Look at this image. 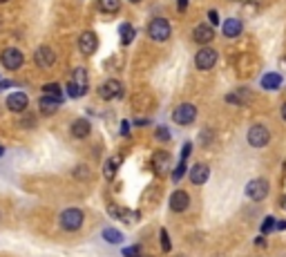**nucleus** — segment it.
<instances>
[{
	"mask_svg": "<svg viewBox=\"0 0 286 257\" xmlns=\"http://www.w3.org/2000/svg\"><path fill=\"white\" fill-rule=\"evenodd\" d=\"M87 72H85L83 67H76L74 74H72V81L70 85H67V94L72 96V99H80V96H85V92H87Z\"/></svg>",
	"mask_w": 286,
	"mask_h": 257,
	"instance_id": "f257e3e1",
	"label": "nucleus"
},
{
	"mask_svg": "<svg viewBox=\"0 0 286 257\" xmlns=\"http://www.w3.org/2000/svg\"><path fill=\"white\" fill-rule=\"evenodd\" d=\"M170 34H172V27H170V23L165 18H152L150 23H147V36H150L152 41L163 43L170 38Z\"/></svg>",
	"mask_w": 286,
	"mask_h": 257,
	"instance_id": "f03ea898",
	"label": "nucleus"
},
{
	"mask_svg": "<svg viewBox=\"0 0 286 257\" xmlns=\"http://www.w3.org/2000/svg\"><path fill=\"white\" fill-rule=\"evenodd\" d=\"M83 210L80 208H67V210L61 212V228L67 230V233H74L83 226Z\"/></svg>",
	"mask_w": 286,
	"mask_h": 257,
	"instance_id": "7ed1b4c3",
	"label": "nucleus"
},
{
	"mask_svg": "<svg viewBox=\"0 0 286 257\" xmlns=\"http://www.w3.org/2000/svg\"><path fill=\"white\" fill-rule=\"evenodd\" d=\"M246 139H248V143L253 145V148H264V145H268V141H271V130H268L266 126H262V123H255V126H250Z\"/></svg>",
	"mask_w": 286,
	"mask_h": 257,
	"instance_id": "20e7f679",
	"label": "nucleus"
},
{
	"mask_svg": "<svg viewBox=\"0 0 286 257\" xmlns=\"http://www.w3.org/2000/svg\"><path fill=\"white\" fill-rule=\"evenodd\" d=\"M268 190H271L268 181L262 179V177H257V179L246 184V197L253 199V201H264V199L268 197Z\"/></svg>",
	"mask_w": 286,
	"mask_h": 257,
	"instance_id": "39448f33",
	"label": "nucleus"
},
{
	"mask_svg": "<svg viewBox=\"0 0 286 257\" xmlns=\"http://www.w3.org/2000/svg\"><path fill=\"white\" fill-rule=\"evenodd\" d=\"M195 119H197V108L192 103H181L179 108H174V112H172V121L177 123V126H190Z\"/></svg>",
	"mask_w": 286,
	"mask_h": 257,
	"instance_id": "423d86ee",
	"label": "nucleus"
},
{
	"mask_svg": "<svg viewBox=\"0 0 286 257\" xmlns=\"http://www.w3.org/2000/svg\"><path fill=\"white\" fill-rule=\"evenodd\" d=\"M195 65H197V69H201V72L213 69L214 65H217V52H214L213 47H201L195 56Z\"/></svg>",
	"mask_w": 286,
	"mask_h": 257,
	"instance_id": "0eeeda50",
	"label": "nucleus"
},
{
	"mask_svg": "<svg viewBox=\"0 0 286 257\" xmlns=\"http://www.w3.org/2000/svg\"><path fill=\"white\" fill-rule=\"evenodd\" d=\"M98 96L105 101L121 99V96H123V85H121L116 78H107V81L101 83V87H98Z\"/></svg>",
	"mask_w": 286,
	"mask_h": 257,
	"instance_id": "6e6552de",
	"label": "nucleus"
},
{
	"mask_svg": "<svg viewBox=\"0 0 286 257\" xmlns=\"http://www.w3.org/2000/svg\"><path fill=\"white\" fill-rule=\"evenodd\" d=\"M0 59H2V65L7 69H20L22 67V63H25V56H22V52L20 50H16V47H7V50L2 52V56H0Z\"/></svg>",
	"mask_w": 286,
	"mask_h": 257,
	"instance_id": "1a4fd4ad",
	"label": "nucleus"
},
{
	"mask_svg": "<svg viewBox=\"0 0 286 257\" xmlns=\"http://www.w3.org/2000/svg\"><path fill=\"white\" fill-rule=\"evenodd\" d=\"M34 61H36V65H40L43 69H47V67H52V65L56 63V54H54L52 47L40 45L38 50L34 52Z\"/></svg>",
	"mask_w": 286,
	"mask_h": 257,
	"instance_id": "9d476101",
	"label": "nucleus"
},
{
	"mask_svg": "<svg viewBox=\"0 0 286 257\" xmlns=\"http://www.w3.org/2000/svg\"><path fill=\"white\" fill-rule=\"evenodd\" d=\"M188 206H190V197H188L186 190H174V193L170 194V210L183 212V210H188Z\"/></svg>",
	"mask_w": 286,
	"mask_h": 257,
	"instance_id": "9b49d317",
	"label": "nucleus"
},
{
	"mask_svg": "<svg viewBox=\"0 0 286 257\" xmlns=\"http://www.w3.org/2000/svg\"><path fill=\"white\" fill-rule=\"evenodd\" d=\"M78 47H80V52H83L85 56L94 54V52H96V47H98L96 34H94V32H83V34H80V38H78Z\"/></svg>",
	"mask_w": 286,
	"mask_h": 257,
	"instance_id": "f8f14e48",
	"label": "nucleus"
},
{
	"mask_svg": "<svg viewBox=\"0 0 286 257\" xmlns=\"http://www.w3.org/2000/svg\"><path fill=\"white\" fill-rule=\"evenodd\" d=\"M107 210H110L112 217H116V219L125 221V224H134V221L139 219V212L128 210V208H121V206H116V203H110V206H107Z\"/></svg>",
	"mask_w": 286,
	"mask_h": 257,
	"instance_id": "ddd939ff",
	"label": "nucleus"
},
{
	"mask_svg": "<svg viewBox=\"0 0 286 257\" xmlns=\"http://www.w3.org/2000/svg\"><path fill=\"white\" fill-rule=\"evenodd\" d=\"M27 105H29V99H27V94H22V92H13V94L7 96V108L11 110V112H25Z\"/></svg>",
	"mask_w": 286,
	"mask_h": 257,
	"instance_id": "4468645a",
	"label": "nucleus"
},
{
	"mask_svg": "<svg viewBox=\"0 0 286 257\" xmlns=\"http://www.w3.org/2000/svg\"><path fill=\"white\" fill-rule=\"evenodd\" d=\"M192 38H195L199 45H208V43L214 38V29L210 27V25L201 23V25H197V27H195V32H192Z\"/></svg>",
	"mask_w": 286,
	"mask_h": 257,
	"instance_id": "2eb2a0df",
	"label": "nucleus"
},
{
	"mask_svg": "<svg viewBox=\"0 0 286 257\" xmlns=\"http://www.w3.org/2000/svg\"><path fill=\"white\" fill-rule=\"evenodd\" d=\"M208 177H210V168L206 166V163H195V166L190 168V181L195 186L206 184V181H208Z\"/></svg>",
	"mask_w": 286,
	"mask_h": 257,
	"instance_id": "dca6fc26",
	"label": "nucleus"
},
{
	"mask_svg": "<svg viewBox=\"0 0 286 257\" xmlns=\"http://www.w3.org/2000/svg\"><path fill=\"white\" fill-rule=\"evenodd\" d=\"M152 168H154L156 175H165V172L170 170V154L168 152H154V157H152Z\"/></svg>",
	"mask_w": 286,
	"mask_h": 257,
	"instance_id": "f3484780",
	"label": "nucleus"
},
{
	"mask_svg": "<svg viewBox=\"0 0 286 257\" xmlns=\"http://www.w3.org/2000/svg\"><path fill=\"white\" fill-rule=\"evenodd\" d=\"M89 132H92V126H89L87 119H76L72 123V136L74 139H87Z\"/></svg>",
	"mask_w": 286,
	"mask_h": 257,
	"instance_id": "a211bd4d",
	"label": "nucleus"
},
{
	"mask_svg": "<svg viewBox=\"0 0 286 257\" xmlns=\"http://www.w3.org/2000/svg\"><path fill=\"white\" fill-rule=\"evenodd\" d=\"M241 29H244V25H241L239 18H228V20H223V25H221L223 36H228V38H237L241 34Z\"/></svg>",
	"mask_w": 286,
	"mask_h": 257,
	"instance_id": "6ab92c4d",
	"label": "nucleus"
},
{
	"mask_svg": "<svg viewBox=\"0 0 286 257\" xmlns=\"http://www.w3.org/2000/svg\"><path fill=\"white\" fill-rule=\"evenodd\" d=\"M38 108H40V112L43 114H54L58 108H61V99H56V96H40V101H38Z\"/></svg>",
	"mask_w": 286,
	"mask_h": 257,
	"instance_id": "aec40b11",
	"label": "nucleus"
},
{
	"mask_svg": "<svg viewBox=\"0 0 286 257\" xmlns=\"http://www.w3.org/2000/svg\"><path fill=\"white\" fill-rule=\"evenodd\" d=\"M259 83H262V87H264V90H268V92L280 90V87H282V76L277 72H268V74H264Z\"/></svg>",
	"mask_w": 286,
	"mask_h": 257,
	"instance_id": "412c9836",
	"label": "nucleus"
},
{
	"mask_svg": "<svg viewBox=\"0 0 286 257\" xmlns=\"http://www.w3.org/2000/svg\"><path fill=\"white\" fill-rule=\"evenodd\" d=\"M121 161H123V157H121V154H114V157L107 159L105 166H103V175H105V179H112V177L116 175V170H119Z\"/></svg>",
	"mask_w": 286,
	"mask_h": 257,
	"instance_id": "4be33fe9",
	"label": "nucleus"
},
{
	"mask_svg": "<svg viewBox=\"0 0 286 257\" xmlns=\"http://www.w3.org/2000/svg\"><path fill=\"white\" fill-rule=\"evenodd\" d=\"M98 11L116 14V11H121V0H98Z\"/></svg>",
	"mask_w": 286,
	"mask_h": 257,
	"instance_id": "5701e85b",
	"label": "nucleus"
},
{
	"mask_svg": "<svg viewBox=\"0 0 286 257\" xmlns=\"http://www.w3.org/2000/svg\"><path fill=\"white\" fill-rule=\"evenodd\" d=\"M103 239H105L107 244H121L123 242V233H119L116 228H105L103 230Z\"/></svg>",
	"mask_w": 286,
	"mask_h": 257,
	"instance_id": "b1692460",
	"label": "nucleus"
},
{
	"mask_svg": "<svg viewBox=\"0 0 286 257\" xmlns=\"http://www.w3.org/2000/svg\"><path fill=\"white\" fill-rule=\"evenodd\" d=\"M134 41V27L130 23H123L121 25V43L123 45H130Z\"/></svg>",
	"mask_w": 286,
	"mask_h": 257,
	"instance_id": "393cba45",
	"label": "nucleus"
},
{
	"mask_svg": "<svg viewBox=\"0 0 286 257\" xmlns=\"http://www.w3.org/2000/svg\"><path fill=\"white\" fill-rule=\"evenodd\" d=\"M43 92L47 96H56V99H61V87H58V83H47V85L43 87Z\"/></svg>",
	"mask_w": 286,
	"mask_h": 257,
	"instance_id": "a878e982",
	"label": "nucleus"
},
{
	"mask_svg": "<svg viewBox=\"0 0 286 257\" xmlns=\"http://www.w3.org/2000/svg\"><path fill=\"white\" fill-rule=\"evenodd\" d=\"M275 228H277L275 217H266V219L262 221V233H264V235H268L271 230H275Z\"/></svg>",
	"mask_w": 286,
	"mask_h": 257,
	"instance_id": "bb28decb",
	"label": "nucleus"
},
{
	"mask_svg": "<svg viewBox=\"0 0 286 257\" xmlns=\"http://www.w3.org/2000/svg\"><path fill=\"white\" fill-rule=\"evenodd\" d=\"M159 239H161V248H163V253H170V248H172V244H170L168 230H165V228H161V233H159Z\"/></svg>",
	"mask_w": 286,
	"mask_h": 257,
	"instance_id": "cd10ccee",
	"label": "nucleus"
},
{
	"mask_svg": "<svg viewBox=\"0 0 286 257\" xmlns=\"http://www.w3.org/2000/svg\"><path fill=\"white\" fill-rule=\"evenodd\" d=\"M183 175H186V161H181L177 168H174V172H172V181H174V184H177V181L181 179Z\"/></svg>",
	"mask_w": 286,
	"mask_h": 257,
	"instance_id": "c85d7f7f",
	"label": "nucleus"
},
{
	"mask_svg": "<svg viewBox=\"0 0 286 257\" xmlns=\"http://www.w3.org/2000/svg\"><path fill=\"white\" fill-rule=\"evenodd\" d=\"M123 257H141V246H128V248H123Z\"/></svg>",
	"mask_w": 286,
	"mask_h": 257,
	"instance_id": "c756f323",
	"label": "nucleus"
},
{
	"mask_svg": "<svg viewBox=\"0 0 286 257\" xmlns=\"http://www.w3.org/2000/svg\"><path fill=\"white\" fill-rule=\"evenodd\" d=\"M156 139H159V141H170V130H168V128H163V126L156 128Z\"/></svg>",
	"mask_w": 286,
	"mask_h": 257,
	"instance_id": "7c9ffc66",
	"label": "nucleus"
},
{
	"mask_svg": "<svg viewBox=\"0 0 286 257\" xmlns=\"http://www.w3.org/2000/svg\"><path fill=\"white\" fill-rule=\"evenodd\" d=\"M74 177H76V179H87V168H85V166H78V168H76V170H74Z\"/></svg>",
	"mask_w": 286,
	"mask_h": 257,
	"instance_id": "2f4dec72",
	"label": "nucleus"
},
{
	"mask_svg": "<svg viewBox=\"0 0 286 257\" xmlns=\"http://www.w3.org/2000/svg\"><path fill=\"white\" fill-rule=\"evenodd\" d=\"M192 152V143H183V150H181V161H186Z\"/></svg>",
	"mask_w": 286,
	"mask_h": 257,
	"instance_id": "473e14b6",
	"label": "nucleus"
},
{
	"mask_svg": "<svg viewBox=\"0 0 286 257\" xmlns=\"http://www.w3.org/2000/svg\"><path fill=\"white\" fill-rule=\"evenodd\" d=\"M208 18H210V23H213V25H217V23H219V14H217V9H210V11H208Z\"/></svg>",
	"mask_w": 286,
	"mask_h": 257,
	"instance_id": "72a5a7b5",
	"label": "nucleus"
},
{
	"mask_svg": "<svg viewBox=\"0 0 286 257\" xmlns=\"http://www.w3.org/2000/svg\"><path fill=\"white\" fill-rule=\"evenodd\" d=\"M121 134H123V136H128L130 134V126H128V123H121Z\"/></svg>",
	"mask_w": 286,
	"mask_h": 257,
	"instance_id": "f704fd0d",
	"label": "nucleus"
},
{
	"mask_svg": "<svg viewBox=\"0 0 286 257\" xmlns=\"http://www.w3.org/2000/svg\"><path fill=\"white\" fill-rule=\"evenodd\" d=\"M177 7H179V11H186L188 0H177Z\"/></svg>",
	"mask_w": 286,
	"mask_h": 257,
	"instance_id": "c9c22d12",
	"label": "nucleus"
},
{
	"mask_svg": "<svg viewBox=\"0 0 286 257\" xmlns=\"http://www.w3.org/2000/svg\"><path fill=\"white\" fill-rule=\"evenodd\" d=\"M255 246L264 248V246H266V239H264V237H257V239H255Z\"/></svg>",
	"mask_w": 286,
	"mask_h": 257,
	"instance_id": "e433bc0d",
	"label": "nucleus"
},
{
	"mask_svg": "<svg viewBox=\"0 0 286 257\" xmlns=\"http://www.w3.org/2000/svg\"><path fill=\"white\" fill-rule=\"evenodd\" d=\"M277 230H286V221H284V219L277 221Z\"/></svg>",
	"mask_w": 286,
	"mask_h": 257,
	"instance_id": "4c0bfd02",
	"label": "nucleus"
},
{
	"mask_svg": "<svg viewBox=\"0 0 286 257\" xmlns=\"http://www.w3.org/2000/svg\"><path fill=\"white\" fill-rule=\"evenodd\" d=\"M282 119H284V121H286V103L282 105Z\"/></svg>",
	"mask_w": 286,
	"mask_h": 257,
	"instance_id": "58836bf2",
	"label": "nucleus"
},
{
	"mask_svg": "<svg viewBox=\"0 0 286 257\" xmlns=\"http://www.w3.org/2000/svg\"><path fill=\"white\" fill-rule=\"evenodd\" d=\"M282 208L286 210V194H284V199H282Z\"/></svg>",
	"mask_w": 286,
	"mask_h": 257,
	"instance_id": "ea45409f",
	"label": "nucleus"
},
{
	"mask_svg": "<svg viewBox=\"0 0 286 257\" xmlns=\"http://www.w3.org/2000/svg\"><path fill=\"white\" fill-rule=\"evenodd\" d=\"M2 154H4V148H2V145H0V157H2Z\"/></svg>",
	"mask_w": 286,
	"mask_h": 257,
	"instance_id": "a19ab883",
	"label": "nucleus"
},
{
	"mask_svg": "<svg viewBox=\"0 0 286 257\" xmlns=\"http://www.w3.org/2000/svg\"><path fill=\"white\" fill-rule=\"evenodd\" d=\"M232 2H248V0H232Z\"/></svg>",
	"mask_w": 286,
	"mask_h": 257,
	"instance_id": "79ce46f5",
	"label": "nucleus"
},
{
	"mask_svg": "<svg viewBox=\"0 0 286 257\" xmlns=\"http://www.w3.org/2000/svg\"><path fill=\"white\" fill-rule=\"evenodd\" d=\"M130 2H141V0H130Z\"/></svg>",
	"mask_w": 286,
	"mask_h": 257,
	"instance_id": "37998d69",
	"label": "nucleus"
},
{
	"mask_svg": "<svg viewBox=\"0 0 286 257\" xmlns=\"http://www.w3.org/2000/svg\"><path fill=\"white\" fill-rule=\"evenodd\" d=\"M0 2H7V0H0Z\"/></svg>",
	"mask_w": 286,
	"mask_h": 257,
	"instance_id": "c03bdc74",
	"label": "nucleus"
}]
</instances>
